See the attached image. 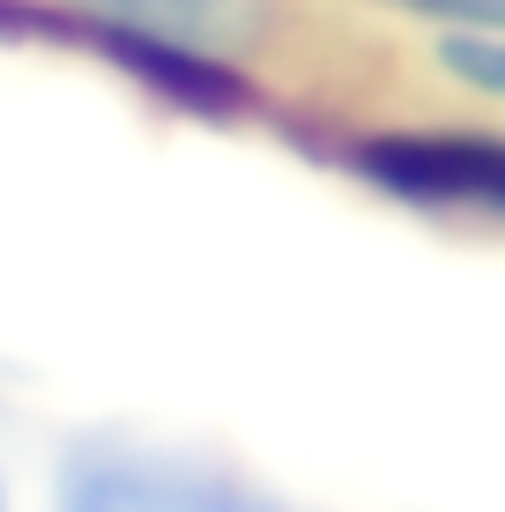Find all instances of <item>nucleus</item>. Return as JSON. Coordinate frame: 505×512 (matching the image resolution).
Wrapping results in <instances>:
<instances>
[{"instance_id":"obj_1","label":"nucleus","mask_w":505,"mask_h":512,"mask_svg":"<svg viewBox=\"0 0 505 512\" xmlns=\"http://www.w3.org/2000/svg\"><path fill=\"white\" fill-rule=\"evenodd\" d=\"M82 15L134 75H156L186 104H223L238 97L231 60L268 38L275 0H82Z\"/></svg>"},{"instance_id":"obj_2","label":"nucleus","mask_w":505,"mask_h":512,"mask_svg":"<svg viewBox=\"0 0 505 512\" xmlns=\"http://www.w3.org/2000/svg\"><path fill=\"white\" fill-rule=\"evenodd\" d=\"M52 512H290L253 483L149 446V438H82L52 475Z\"/></svg>"},{"instance_id":"obj_3","label":"nucleus","mask_w":505,"mask_h":512,"mask_svg":"<svg viewBox=\"0 0 505 512\" xmlns=\"http://www.w3.org/2000/svg\"><path fill=\"white\" fill-rule=\"evenodd\" d=\"M357 171L416 208H476L505 223V134H372Z\"/></svg>"},{"instance_id":"obj_4","label":"nucleus","mask_w":505,"mask_h":512,"mask_svg":"<svg viewBox=\"0 0 505 512\" xmlns=\"http://www.w3.org/2000/svg\"><path fill=\"white\" fill-rule=\"evenodd\" d=\"M439 67L461 82V90L505 104V30H461V38H439Z\"/></svg>"},{"instance_id":"obj_5","label":"nucleus","mask_w":505,"mask_h":512,"mask_svg":"<svg viewBox=\"0 0 505 512\" xmlns=\"http://www.w3.org/2000/svg\"><path fill=\"white\" fill-rule=\"evenodd\" d=\"M379 8H402L416 23H439L446 38H461V30H505V0H379Z\"/></svg>"},{"instance_id":"obj_6","label":"nucleus","mask_w":505,"mask_h":512,"mask_svg":"<svg viewBox=\"0 0 505 512\" xmlns=\"http://www.w3.org/2000/svg\"><path fill=\"white\" fill-rule=\"evenodd\" d=\"M0 512H8V475H0Z\"/></svg>"}]
</instances>
